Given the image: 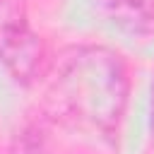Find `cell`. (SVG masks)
<instances>
[{
    "label": "cell",
    "instance_id": "obj_2",
    "mask_svg": "<svg viewBox=\"0 0 154 154\" xmlns=\"http://www.w3.org/2000/svg\"><path fill=\"white\" fill-rule=\"evenodd\" d=\"M0 63L22 82L34 79L43 63V46L14 0H0Z\"/></svg>",
    "mask_w": 154,
    "mask_h": 154
},
{
    "label": "cell",
    "instance_id": "obj_3",
    "mask_svg": "<svg viewBox=\"0 0 154 154\" xmlns=\"http://www.w3.org/2000/svg\"><path fill=\"white\" fill-rule=\"evenodd\" d=\"M108 19L132 34V36H149L154 34V0H101Z\"/></svg>",
    "mask_w": 154,
    "mask_h": 154
},
{
    "label": "cell",
    "instance_id": "obj_1",
    "mask_svg": "<svg viewBox=\"0 0 154 154\" xmlns=\"http://www.w3.org/2000/svg\"><path fill=\"white\" fill-rule=\"evenodd\" d=\"M51 91L67 116L103 135H113L128 99L123 60L101 46L70 48L55 67Z\"/></svg>",
    "mask_w": 154,
    "mask_h": 154
},
{
    "label": "cell",
    "instance_id": "obj_4",
    "mask_svg": "<svg viewBox=\"0 0 154 154\" xmlns=\"http://www.w3.org/2000/svg\"><path fill=\"white\" fill-rule=\"evenodd\" d=\"M152 130H154V91H152Z\"/></svg>",
    "mask_w": 154,
    "mask_h": 154
}]
</instances>
